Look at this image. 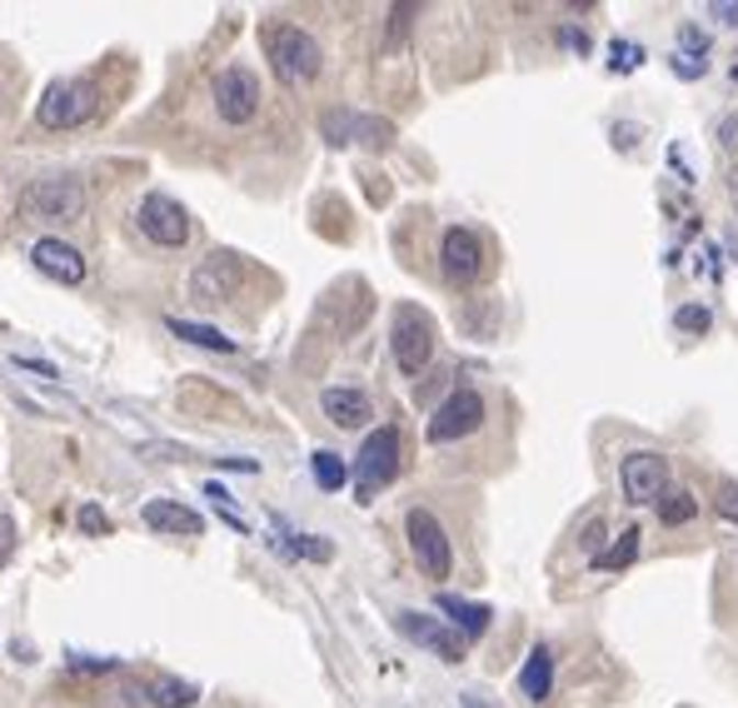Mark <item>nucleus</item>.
Returning <instances> with one entry per match:
<instances>
[{
  "label": "nucleus",
  "mask_w": 738,
  "mask_h": 708,
  "mask_svg": "<svg viewBox=\"0 0 738 708\" xmlns=\"http://www.w3.org/2000/svg\"><path fill=\"white\" fill-rule=\"evenodd\" d=\"M15 210L31 225H70L86 210V186L70 180V175H60V180H31L21 190V200H15Z\"/></svg>",
  "instance_id": "1"
},
{
  "label": "nucleus",
  "mask_w": 738,
  "mask_h": 708,
  "mask_svg": "<svg viewBox=\"0 0 738 708\" xmlns=\"http://www.w3.org/2000/svg\"><path fill=\"white\" fill-rule=\"evenodd\" d=\"M265 45H270V66L284 86H304V80L320 76V41L310 31H300V25H275V31L265 35Z\"/></svg>",
  "instance_id": "2"
},
{
  "label": "nucleus",
  "mask_w": 738,
  "mask_h": 708,
  "mask_svg": "<svg viewBox=\"0 0 738 708\" xmlns=\"http://www.w3.org/2000/svg\"><path fill=\"white\" fill-rule=\"evenodd\" d=\"M96 110H100V90L90 80H55V86H45L35 115H41L45 131H76Z\"/></svg>",
  "instance_id": "3"
},
{
  "label": "nucleus",
  "mask_w": 738,
  "mask_h": 708,
  "mask_svg": "<svg viewBox=\"0 0 738 708\" xmlns=\"http://www.w3.org/2000/svg\"><path fill=\"white\" fill-rule=\"evenodd\" d=\"M400 454H404V445H400V429H374V435L359 445V464H355V490H359V499H369V494H380L384 484L400 474Z\"/></svg>",
  "instance_id": "4"
},
{
  "label": "nucleus",
  "mask_w": 738,
  "mask_h": 708,
  "mask_svg": "<svg viewBox=\"0 0 738 708\" xmlns=\"http://www.w3.org/2000/svg\"><path fill=\"white\" fill-rule=\"evenodd\" d=\"M390 345H394V364L404 374H420L429 364V355H435V325H429V315L420 305H400L390 325Z\"/></svg>",
  "instance_id": "5"
},
{
  "label": "nucleus",
  "mask_w": 738,
  "mask_h": 708,
  "mask_svg": "<svg viewBox=\"0 0 738 708\" xmlns=\"http://www.w3.org/2000/svg\"><path fill=\"white\" fill-rule=\"evenodd\" d=\"M404 535H410V554H414V564H420L424 578H449L455 554H449V535H445V524H439L435 514H429V509H410V519H404Z\"/></svg>",
  "instance_id": "6"
},
{
  "label": "nucleus",
  "mask_w": 738,
  "mask_h": 708,
  "mask_svg": "<svg viewBox=\"0 0 738 708\" xmlns=\"http://www.w3.org/2000/svg\"><path fill=\"white\" fill-rule=\"evenodd\" d=\"M619 484L629 504H659L669 494V459L653 454V449H634L619 464Z\"/></svg>",
  "instance_id": "7"
},
{
  "label": "nucleus",
  "mask_w": 738,
  "mask_h": 708,
  "mask_svg": "<svg viewBox=\"0 0 738 708\" xmlns=\"http://www.w3.org/2000/svg\"><path fill=\"white\" fill-rule=\"evenodd\" d=\"M135 220H141V229L155 245H165V250H180V245L190 240V215H185V205L160 195V190H150V195L141 200V215Z\"/></svg>",
  "instance_id": "8"
},
{
  "label": "nucleus",
  "mask_w": 738,
  "mask_h": 708,
  "mask_svg": "<svg viewBox=\"0 0 738 708\" xmlns=\"http://www.w3.org/2000/svg\"><path fill=\"white\" fill-rule=\"evenodd\" d=\"M484 425V400L474 390H455L429 419V445H455V439L474 435Z\"/></svg>",
  "instance_id": "9"
},
{
  "label": "nucleus",
  "mask_w": 738,
  "mask_h": 708,
  "mask_svg": "<svg viewBox=\"0 0 738 708\" xmlns=\"http://www.w3.org/2000/svg\"><path fill=\"white\" fill-rule=\"evenodd\" d=\"M215 105L230 125L255 121V110H260V80H255L245 66H225L215 76Z\"/></svg>",
  "instance_id": "10"
},
{
  "label": "nucleus",
  "mask_w": 738,
  "mask_h": 708,
  "mask_svg": "<svg viewBox=\"0 0 738 708\" xmlns=\"http://www.w3.org/2000/svg\"><path fill=\"white\" fill-rule=\"evenodd\" d=\"M325 135H329V145H369V150H384V145L394 141V125L374 121V115H355V110H329Z\"/></svg>",
  "instance_id": "11"
},
{
  "label": "nucleus",
  "mask_w": 738,
  "mask_h": 708,
  "mask_svg": "<svg viewBox=\"0 0 738 708\" xmlns=\"http://www.w3.org/2000/svg\"><path fill=\"white\" fill-rule=\"evenodd\" d=\"M394 623H400V633H404V639H414L420 649L439 654L445 664H459V659H465V639H459V633L449 629V623L429 619V614H414V609H404Z\"/></svg>",
  "instance_id": "12"
},
{
  "label": "nucleus",
  "mask_w": 738,
  "mask_h": 708,
  "mask_svg": "<svg viewBox=\"0 0 738 708\" xmlns=\"http://www.w3.org/2000/svg\"><path fill=\"white\" fill-rule=\"evenodd\" d=\"M439 260H445V274H449L455 284H474V280H479V270H484V245H479L474 229L455 225V229H445Z\"/></svg>",
  "instance_id": "13"
},
{
  "label": "nucleus",
  "mask_w": 738,
  "mask_h": 708,
  "mask_svg": "<svg viewBox=\"0 0 738 708\" xmlns=\"http://www.w3.org/2000/svg\"><path fill=\"white\" fill-rule=\"evenodd\" d=\"M31 260H35V270L51 274V280H60V284H80L90 274L86 255H80L76 245H66V240H35Z\"/></svg>",
  "instance_id": "14"
},
{
  "label": "nucleus",
  "mask_w": 738,
  "mask_h": 708,
  "mask_svg": "<svg viewBox=\"0 0 738 708\" xmlns=\"http://www.w3.org/2000/svg\"><path fill=\"white\" fill-rule=\"evenodd\" d=\"M230 290H235V255H215L210 265H200L195 274H190V294H195V305L205 300V305H225Z\"/></svg>",
  "instance_id": "15"
},
{
  "label": "nucleus",
  "mask_w": 738,
  "mask_h": 708,
  "mask_svg": "<svg viewBox=\"0 0 738 708\" xmlns=\"http://www.w3.org/2000/svg\"><path fill=\"white\" fill-rule=\"evenodd\" d=\"M141 519L150 524V529H160V535H205V519L175 499H150L141 509Z\"/></svg>",
  "instance_id": "16"
},
{
  "label": "nucleus",
  "mask_w": 738,
  "mask_h": 708,
  "mask_svg": "<svg viewBox=\"0 0 738 708\" xmlns=\"http://www.w3.org/2000/svg\"><path fill=\"white\" fill-rule=\"evenodd\" d=\"M549 688H554V654L544 649V643H534L529 659H524V668H519V694L529 698V704H544Z\"/></svg>",
  "instance_id": "17"
},
{
  "label": "nucleus",
  "mask_w": 738,
  "mask_h": 708,
  "mask_svg": "<svg viewBox=\"0 0 738 708\" xmlns=\"http://www.w3.org/2000/svg\"><path fill=\"white\" fill-rule=\"evenodd\" d=\"M320 404H325L329 425H339V429L369 425V400L359 390H325V394H320Z\"/></svg>",
  "instance_id": "18"
},
{
  "label": "nucleus",
  "mask_w": 738,
  "mask_h": 708,
  "mask_svg": "<svg viewBox=\"0 0 738 708\" xmlns=\"http://www.w3.org/2000/svg\"><path fill=\"white\" fill-rule=\"evenodd\" d=\"M439 614H449V619L465 629V639H479V633L489 629V619H494L484 604H469V599H459V594H439Z\"/></svg>",
  "instance_id": "19"
},
{
  "label": "nucleus",
  "mask_w": 738,
  "mask_h": 708,
  "mask_svg": "<svg viewBox=\"0 0 738 708\" xmlns=\"http://www.w3.org/2000/svg\"><path fill=\"white\" fill-rule=\"evenodd\" d=\"M145 698H150L155 708H190L200 698V688L195 684H185V678H170V674H160V678H150V684L141 688Z\"/></svg>",
  "instance_id": "20"
},
{
  "label": "nucleus",
  "mask_w": 738,
  "mask_h": 708,
  "mask_svg": "<svg viewBox=\"0 0 738 708\" xmlns=\"http://www.w3.org/2000/svg\"><path fill=\"white\" fill-rule=\"evenodd\" d=\"M165 325H170V335L190 339V345H200V349H215V355H235V339H225L220 329H210V325H190V319H165Z\"/></svg>",
  "instance_id": "21"
},
{
  "label": "nucleus",
  "mask_w": 738,
  "mask_h": 708,
  "mask_svg": "<svg viewBox=\"0 0 738 708\" xmlns=\"http://www.w3.org/2000/svg\"><path fill=\"white\" fill-rule=\"evenodd\" d=\"M310 469H315V484L320 490H345V480H349V469H345V459L335 454V449H320L315 459H310Z\"/></svg>",
  "instance_id": "22"
},
{
  "label": "nucleus",
  "mask_w": 738,
  "mask_h": 708,
  "mask_svg": "<svg viewBox=\"0 0 738 708\" xmlns=\"http://www.w3.org/2000/svg\"><path fill=\"white\" fill-rule=\"evenodd\" d=\"M634 554H639V529H624V535L614 539L604 554H594V569H629Z\"/></svg>",
  "instance_id": "23"
},
{
  "label": "nucleus",
  "mask_w": 738,
  "mask_h": 708,
  "mask_svg": "<svg viewBox=\"0 0 738 708\" xmlns=\"http://www.w3.org/2000/svg\"><path fill=\"white\" fill-rule=\"evenodd\" d=\"M694 514H698V499H694L689 490H669V494L659 499V519H663V524H689Z\"/></svg>",
  "instance_id": "24"
},
{
  "label": "nucleus",
  "mask_w": 738,
  "mask_h": 708,
  "mask_svg": "<svg viewBox=\"0 0 738 708\" xmlns=\"http://www.w3.org/2000/svg\"><path fill=\"white\" fill-rule=\"evenodd\" d=\"M673 325L684 329V335H704V329L714 325V310L708 305H679L673 310Z\"/></svg>",
  "instance_id": "25"
},
{
  "label": "nucleus",
  "mask_w": 738,
  "mask_h": 708,
  "mask_svg": "<svg viewBox=\"0 0 738 708\" xmlns=\"http://www.w3.org/2000/svg\"><path fill=\"white\" fill-rule=\"evenodd\" d=\"M608 55H614V60H608L614 70H639L644 66V50H639V45H629V41H614V50H608Z\"/></svg>",
  "instance_id": "26"
},
{
  "label": "nucleus",
  "mask_w": 738,
  "mask_h": 708,
  "mask_svg": "<svg viewBox=\"0 0 738 708\" xmlns=\"http://www.w3.org/2000/svg\"><path fill=\"white\" fill-rule=\"evenodd\" d=\"M290 549H294V554H304V559H329V554H335L325 539H310V535H294Z\"/></svg>",
  "instance_id": "27"
},
{
  "label": "nucleus",
  "mask_w": 738,
  "mask_h": 708,
  "mask_svg": "<svg viewBox=\"0 0 738 708\" xmlns=\"http://www.w3.org/2000/svg\"><path fill=\"white\" fill-rule=\"evenodd\" d=\"M679 45H684L679 55H689V60H694V55H704V50H708V35L698 31V25H684V31H679Z\"/></svg>",
  "instance_id": "28"
},
{
  "label": "nucleus",
  "mask_w": 738,
  "mask_h": 708,
  "mask_svg": "<svg viewBox=\"0 0 738 708\" xmlns=\"http://www.w3.org/2000/svg\"><path fill=\"white\" fill-rule=\"evenodd\" d=\"M718 514H724L728 524H738V484H718Z\"/></svg>",
  "instance_id": "29"
},
{
  "label": "nucleus",
  "mask_w": 738,
  "mask_h": 708,
  "mask_svg": "<svg viewBox=\"0 0 738 708\" xmlns=\"http://www.w3.org/2000/svg\"><path fill=\"white\" fill-rule=\"evenodd\" d=\"M410 15H414V5H394V11H390V45H400L404 41V31H410Z\"/></svg>",
  "instance_id": "30"
},
{
  "label": "nucleus",
  "mask_w": 738,
  "mask_h": 708,
  "mask_svg": "<svg viewBox=\"0 0 738 708\" xmlns=\"http://www.w3.org/2000/svg\"><path fill=\"white\" fill-rule=\"evenodd\" d=\"M11 554H15V524L0 514V564H11Z\"/></svg>",
  "instance_id": "31"
},
{
  "label": "nucleus",
  "mask_w": 738,
  "mask_h": 708,
  "mask_svg": "<svg viewBox=\"0 0 738 708\" xmlns=\"http://www.w3.org/2000/svg\"><path fill=\"white\" fill-rule=\"evenodd\" d=\"M80 529H90V535H105L110 524H105V514H100L96 504H86V509H80Z\"/></svg>",
  "instance_id": "32"
},
{
  "label": "nucleus",
  "mask_w": 738,
  "mask_h": 708,
  "mask_svg": "<svg viewBox=\"0 0 738 708\" xmlns=\"http://www.w3.org/2000/svg\"><path fill=\"white\" fill-rule=\"evenodd\" d=\"M673 70L684 80H694V76H704V60H689V55H673Z\"/></svg>",
  "instance_id": "33"
},
{
  "label": "nucleus",
  "mask_w": 738,
  "mask_h": 708,
  "mask_svg": "<svg viewBox=\"0 0 738 708\" xmlns=\"http://www.w3.org/2000/svg\"><path fill=\"white\" fill-rule=\"evenodd\" d=\"M708 15H718L724 25H738V5H728V0H718V5H708Z\"/></svg>",
  "instance_id": "34"
},
{
  "label": "nucleus",
  "mask_w": 738,
  "mask_h": 708,
  "mask_svg": "<svg viewBox=\"0 0 738 708\" xmlns=\"http://www.w3.org/2000/svg\"><path fill=\"white\" fill-rule=\"evenodd\" d=\"M718 135H724V145H728V150H734V145H738V121H734V115H728V121H724V131H718Z\"/></svg>",
  "instance_id": "35"
},
{
  "label": "nucleus",
  "mask_w": 738,
  "mask_h": 708,
  "mask_svg": "<svg viewBox=\"0 0 738 708\" xmlns=\"http://www.w3.org/2000/svg\"><path fill=\"white\" fill-rule=\"evenodd\" d=\"M465 708H484V704H479V698H474V694H469V698H465Z\"/></svg>",
  "instance_id": "36"
}]
</instances>
